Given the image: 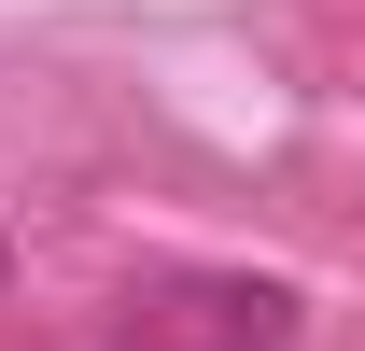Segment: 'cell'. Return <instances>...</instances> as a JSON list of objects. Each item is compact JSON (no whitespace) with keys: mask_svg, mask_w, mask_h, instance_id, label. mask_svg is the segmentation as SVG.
I'll return each instance as SVG.
<instances>
[{"mask_svg":"<svg viewBox=\"0 0 365 351\" xmlns=\"http://www.w3.org/2000/svg\"><path fill=\"white\" fill-rule=\"evenodd\" d=\"M182 309H197L211 351H281L295 337V295H281V281H182Z\"/></svg>","mask_w":365,"mask_h":351,"instance_id":"obj_1","label":"cell"}]
</instances>
